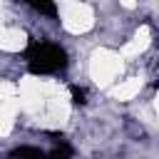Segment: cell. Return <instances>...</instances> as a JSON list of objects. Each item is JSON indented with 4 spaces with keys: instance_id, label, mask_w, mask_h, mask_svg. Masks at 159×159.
<instances>
[{
    "instance_id": "cell-1",
    "label": "cell",
    "mask_w": 159,
    "mask_h": 159,
    "mask_svg": "<svg viewBox=\"0 0 159 159\" xmlns=\"http://www.w3.org/2000/svg\"><path fill=\"white\" fill-rule=\"evenodd\" d=\"M22 55H25L27 70L32 75H57L67 67V52L55 42L30 40Z\"/></svg>"
},
{
    "instance_id": "cell-2",
    "label": "cell",
    "mask_w": 159,
    "mask_h": 159,
    "mask_svg": "<svg viewBox=\"0 0 159 159\" xmlns=\"http://www.w3.org/2000/svg\"><path fill=\"white\" fill-rule=\"evenodd\" d=\"M55 139V149L45 152V159H72V147L62 134H50Z\"/></svg>"
},
{
    "instance_id": "cell-3",
    "label": "cell",
    "mask_w": 159,
    "mask_h": 159,
    "mask_svg": "<svg viewBox=\"0 0 159 159\" xmlns=\"http://www.w3.org/2000/svg\"><path fill=\"white\" fill-rule=\"evenodd\" d=\"M17 2H22V5H27V7H32L35 12L47 15V17H55V15H57L55 0H17Z\"/></svg>"
},
{
    "instance_id": "cell-4",
    "label": "cell",
    "mask_w": 159,
    "mask_h": 159,
    "mask_svg": "<svg viewBox=\"0 0 159 159\" xmlns=\"http://www.w3.org/2000/svg\"><path fill=\"white\" fill-rule=\"evenodd\" d=\"M5 159H45V152L37 147H15Z\"/></svg>"
},
{
    "instance_id": "cell-5",
    "label": "cell",
    "mask_w": 159,
    "mask_h": 159,
    "mask_svg": "<svg viewBox=\"0 0 159 159\" xmlns=\"http://www.w3.org/2000/svg\"><path fill=\"white\" fill-rule=\"evenodd\" d=\"M70 94H72V104H87V89L84 87H77V84H72L70 87Z\"/></svg>"
}]
</instances>
